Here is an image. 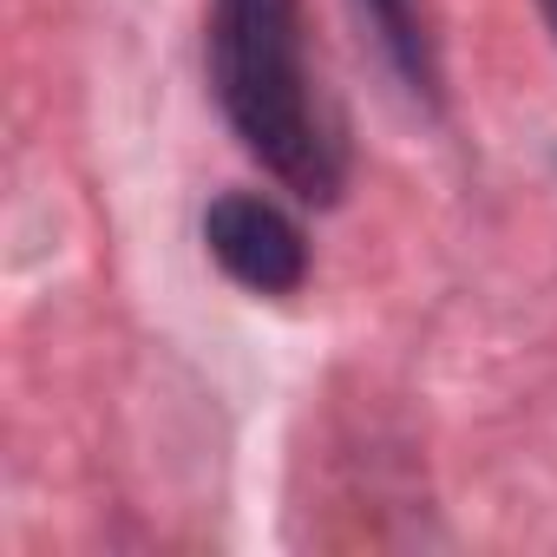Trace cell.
<instances>
[{
  "instance_id": "cell-2",
  "label": "cell",
  "mask_w": 557,
  "mask_h": 557,
  "mask_svg": "<svg viewBox=\"0 0 557 557\" xmlns=\"http://www.w3.org/2000/svg\"><path fill=\"white\" fill-rule=\"evenodd\" d=\"M203 243L210 256L223 262L230 283L256 289V296H289L302 289V275H309V249H302V230L262 203V197H216L210 216H203Z\"/></svg>"
},
{
  "instance_id": "cell-1",
  "label": "cell",
  "mask_w": 557,
  "mask_h": 557,
  "mask_svg": "<svg viewBox=\"0 0 557 557\" xmlns=\"http://www.w3.org/2000/svg\"><path fill=\"white\" fill-rule=\"evenodd\" d=\"M210 66H216V99L243 132V145L283 184L329 203L342 190V145L309 92L296 0H216Z\"/></svg>"
},
{
  "instance_id": "cell-4",
  "label": "cell",
  "mask_w": 557,
  "mask_h": 557,
  "mask_svg": "<svg viewBox=\"0 0 557 557\" xmlns=\"http://www.w3.org/2000/svg\"><path fill=\"white\" fill-rule=\"evenodd\" d=\"M544 21H550V34H557V0H544Z\"/></svg>"
},
{
  "instance_id": "cell-3",
  "label": "cell",
  "mask_w": 557,
  "mask_h": 557,
  "mask_svg": "<svg viewBox=\"0 0 557 557\" xmlns=\"http://www.w3.org/2000/svg\"><path fill=\"white\" fill-rule=\"evenodd\" d=\"M368 21L381 27V47L394 53V66L413 79V92H433V47H426V21L413 0H361Z\"/></svg>"
}]
</instances>
